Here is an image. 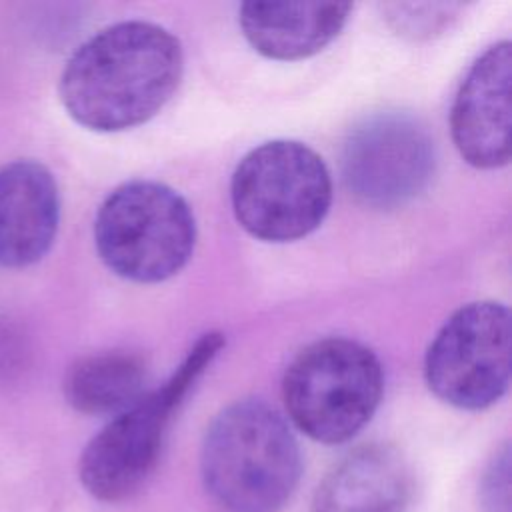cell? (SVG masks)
I'll return each mask as SVG.
<instances>
[{
	"instance_id": "1",
	"label": "cell",
	"mask_w": 512,
	"mask_h": 512,
	"mask_svg": "<svg viewBox=\"0 0 512 512\" xmlns=\"http://www.w3.org/2000/svg\"><path fill=\"white\" fill-rule=\"evenodd\" d=\"M182 46L166 28L128 20L112 24L68 58L58 94L68 116L94 132H122L156 116L176 92Z\"/></svg>"
},
{
	"instance_id": "2",
	"label": "cell",
	"mask_w": 512,
	"mask_h": 512,
	"mask_svg": "<svg viewBox=\"0 0 512 512\" xmlns=\"http://www.w3.org/2000/svg\"><path fill=\"white\" fill-rule=\"evenodd\" d=\"M302 470L286 420L256 398L226 406L208 426L200 472L206 492L226 512H278Z\"/></svg>"
},
{
	"instance_id": "3",
	"label": "cell",
	"mask_w": 512,
	"mask_h": 512,
	"mask_svg": "<svg viewBox=\"0 0 512 512\" xmlns=\"http://www.w3.org/2000/svg\"><path fill=\"white\" fill-rule=\"evenodd\" d=\"M224 344L222 332L202 334L162 386L112 416L80 454L78 476L86 492L102 502H124L146 484L172 414Z\"/></svg>"
},
{
	"instance_id": "4",
	"label": "cell",
	"mask_w": 512,
	"mask_h": 512,
	"mask_svg": "<svg viewBox=\"0 0 512 512\" xmlns=\"http://www.w3.org/2000/svg\"><path fill=\"white\" fill-rule=\"evenodd\" d=\"M94 244L116 276L154 284L188 264L196 244V220L174 188L132 180L114 188L100 204Z\"/></svg>"
},
{
	"instance_id": "5",
	"label": "cell",
	"mask_w": 512,
	"mask_h": 512,
	"mask_svg": "<svg viewBox=\"0 0 512 512\" xmlns=\"http://www.w3.org/2000/svg\"><path fill=\"white\" fill-rule=\"evenodd\" d=\"M382 392L378 356L350 338H322L304 346L282 380L288 416L322 444L354 438L374 416Z\"/></svg>"
},
{
	"instance_id": "6",
	"label": "cell",
	"mask_w": 512,
	"mask_h": 512,
	"mask_svg": "<svg viewBox=\"0 0 512 512\" xmlns=\"http://www.w3.org/2000/svg\"><path fill=\"white\" fill-rule=\"evenodd\" d=\"M230 198L248 234L264 242H294L324 222L332 204V178L310 146L270 140L238 162Z\"/></svg>"
},
{
	"instance_id": "7",
	"label": "cell",
	"mask_w": 512,
	"mask_h": 512,
	"mask_svg": "<svg viewBox=\"0 0 512 512\" xmlns=\"http://www.w3.org/2000/svg\"><path fill=\"white\" fill-rule=\"evenodd\" d=\"M510 350V310L492 300L470 302L434 336L424 358L426 384L450 406L488 408L508 390Z\"/></svg>"
},
{
	"instance_id": "8",
	"label": "cell",
	"mask_w": 512,
	"mask_h": 512,
	"mask_svg": "<svg viewBox=\"0 0 512 512\" xmlns=\"http://www.w3.org/2000/svg\"><path fill=\"white\" fill-rule=\"evenodd\" d=\"M432 172V140L408 114H374L362 120L344 142V182L366 206L388 210L410 202L426 188Z\"/></svg>"
},
{
	"instance_id": "9",
	"label": "cell",
	"mask_w": 512,
	"mask_h": 512,
	"mask_svg": "<svg viewBox=\"0 0 512 512\" xmlns=\"http://www.w3.org/2000/svg\"><path fill=\"white\" fill-rule=\"evenodd\" d=\"M512 46L496 42L470 66L450 114L460 156L484 170L510 162Z\"/></svg>"
},
{
	"instance_id": "10",
	"label": "cell",
	"mask_w": 512,
	"mask_h": 512,
	"mask_svg": "<svg viewBox=\"0 0 512 512\" xmlns=\"http://www.w3.org/2000/svg\"><path fill=\"white\" fill-rule=\"evenodd\" d=\"M60 224V192L54 174L36 160L0 168V266L18 270L40 262Z\"/></svg>"
},
{
	"instance_id": "11",
	"label": "cell",
	"mask_w": 512,
	"mask_h": 512,
	"mask_svg": "<svg viewBox=\"0 0 512 512\" xmlns=\"http://www.w3.org/2000/svg\"><path fill=\"white\" fill-rule=\"evenodd\" d=\"M412 498V472L386 444H366L342 456L320 480L312 512H404Z\"/></svg>"
},
{
	"instance_id": "12",
	"label": "cell",
	"mask_w": 512,
	"mask_h": 512,
	"mask_svg": "<svg viewBox=\"0 0 512 512\" xmlns=\"http://www.w3.org/2000/svg\"><path fill=\"white\" fill-rule=\"evenodd\" d=\"M350 12V2H244L238 22L258 54L302 60L324 50L342 32Z\"/></svg>"
},
{
	"instance_id": "13",
	"label": "cell",
	"mask_w": 512,
	"mask_h": 512,
	"mask_svg": "<svg viewBox=\"0 0 512 512\" xmlns=\"http://www.w3.org/2000/svg\"><path fill=\"white\" fill-rule=\"evenodd\" d=\"M144 362L130 352H98L78 358L64 376L66 402L90 416H116L144 394Z\"/></svg>"
},
{
	"instance_id": "14",
	"label": "cell",
	"mask_w": 512,
	"mask_h": 512,
	"mask_svg": "<svg viewBox=\"0 0 512 512\" xmlns=\"http://www.w3.org/2000/svg\"><path fill=\"white\" fill-rule=\"evenodd\" d=\"M458 8V4H386L384 12L398 34L428 38L444 30Z\"/></svg>"
},
{
	"instance_id": "15",
	"label": "cell",
	"mask_w": 512,
	"mask_h": 512,
	"mask_svg": "<svg viewBox=\"0 0 512 512\" xmlns=\"http://www.w3.org/2000/svg\"><path fill=\"white\" fill-rule=\"evenodd\" d=\"M480 506L484 512H510V448L502 446L486 466L480 488Z\"/></svg>"
},
{
	"instance_id": "16",
	"label": "cell",
	"mask_w": 512,
	"mask_h": 512,
	"mask_svg": "<svg viewBox=\"0 0 512 512\" xmlns=\"http://www.w3.org/2000/svg\"><path fill=\"white\" fill-rule=\"evenodd\" d=\"M22 334L14 324L0 320V376L10 378L20 372L26 356V346L20 338Z\"/></svg>"
}]
</instances>
